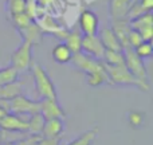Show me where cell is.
<instances>
[{"label":"cell","instance_id":"obj_18","mask_svg":"<svg viewBox=\"0 0 153 145\" xmlns=\"http://www.w3.org/2000/svg\"><path fill=\"white\" fill-rule=\"evenodd\" d=\"M152 7H153V0H136L133 3L132 8L128 12L126 19L130 20V19L136 18L138 15H143V13L146 12H152Z\"/></svg>","mask_w":153,"mask_h":145},{"label":"cell","instance_id":"obj_23","mask_svg":"<svg viewBox=\"0 0 153 145\" xmlns=\"http://www.w3.org/2000/svg\"><path fill=\"white\" fill-rule=\"evenodd\" d=\"M97 136H98V128H93V129H89L85 133H82L79 137L74 138L71 143H69L67 145H91L95 141Z\"/></svg>","mask_w":153,"mask_h":145},{"label":"cell","instance_id":"obj_15","mask_svg":"<svg viewBox=\"0 0 153 145\" xmlns=\"http://www.w3.org/2000/svg\"><path fill=\"white\" fill-rule=\"evenodd\" d=\"M98 32H100V34H97V35H98V38H100V40L102 42L105 50L122 51V46H121V43H120L118 38H117L116 34L113 32L111 27L106 26Z\"/></svg>","mask_w":153,"mask_h":145},{"label":"cell","instance_id":"obj_4","mask_svg":"<svg viewBox=\"0 0 153 145\" xmlns=\"http://www.w3.org/2000/svg\"><path fill=\"white\" fill-rule=\"evenodd\" d=\"M32 47L34 46L31 43L26 42V40H22V43L16 47V50L11 54V66L15 67L19 73L22 71H27L30 70L32 65Z\"/></svg>","mask_w":153,"mask_h":145},{"label":"cell","instance_id":"obj_20","mask_svg":"<svg viewBox=\"0 0 153 145\" xmlns=\"http://www.w3.org/2000/svg\"><path fill=\"white\" fill-rule=\"evenodd\" d=\"M45 122L46 120L43 118V116L38 112V113H34L28 117V129L27 132L32 136H40L42 135V130H43V126H45Z\"/></svg>","mask_w":153,"mask_h":145},{"label":"cell","instance_id":"obj_32","mask_svg":"<svg viewBox=\"0 0 153 145\" xmlns=\"http://www.w3.org/2000/svg\"><path fill=\"white\" fill-rule=\"evenodd\" d=\"M86 3H89V4H91V3H94V1H97V0H85Z\"/></svg>","mask_w":153,"mask_h":145},{"label":"cell","instance_id":"obj_21","mask_svg":"<svg viewBox=\"0 0 153 145\" xmlns=\"http://www.w3.org/2000/svg\"><path fill=\"white\" fill-rule=\"evenodd\" d=\"M63 43L71 50L73 54L82 53L81 46H82V34L81 31H69L67 35L65 36Z\"/></svg>","mask_w":153,"mask_h":145},{"label":"cell","instance_id":"obj_28","mask_svg":"<svg viewBox=\"0 0 153 145\" xmlns=\"http://www.w3.org/2000/svg\"><path fill=\"white\" fill-rule=\"evenodd\" d=\"M10 18H11V23H12V26L16 28V31H18V30H20V28H23V27H26L30 22L34 20V19L30 18L26 12L15 13V15H11Z\"/></svg>","mask_w":153,"mask_h":145},{"label":"cell","instance_id":"obj_19","mask_svg":"<svg viewBox=\"0 0 153 145\" xmlns=\"http://www.w3.org/2000/svg\"><path fill=\"white\" fill-rule=\"evenodd\" d=\"M20 94H23V85L18 81L0 86V100H12Z\"/></svg>","mask_w":153,"mask_h":145},{"label":"cell","instance_id":"obj_3","mask_svg":"<svg viewBox=\"0 0 153 145\" xmlns=\"http://www.w3.org/2000/svg\"><path fill=\"white\" fill-rule=\"evenodd\" d=\"M105 70L109 75V81L110 85H122V86H134L140 90L148 91L149 85L140 82L137 78L132 75V73L126 69L125 65H120V66H110V65H105Z\"/></svg>","mask_w":153,"mask_h":145},{"label":"cell","instance_id":"obj_34","mask_svg":"<svg viewBox=\"0 0 153 145\" xmlns=\"http://www.w3.org/2000/svg\"><path fill=\"white\" fill-rule=\"evenodd\" d=\"M0 136H1V129H0Z\"/></svg>","mask_w":153,"mask_h":145},{"label":"cell","instance_id":"obj_10","mask_svg":"<svg viewBox=\"0 0 153 145\" xmlns=\"http://www.w3.org/2000/svg\"><path fill=\"white\" fill-rule=\"evenodd\" d=\"M79 30L82 35H97L100 31V19L95 15L94 11L85 8L81 11L78 16Z\"/></svg>","mask_w":153,"mask_h":145},{"label":"cell","instance_id":"obj_7","mask_svg":"<svg viewBox=\"0 0 153 145\" xmlns=\"http://www.w3.org/2000/svg\"><path fill=\"white\" fill-rule=\"evenodd\" d=\"M81 50L85 55L90 57L97 61H103L105 47L100 40L98 35H82V46Z\"/></svg>","mask_w":153,"mask_h":145},{"label":"cell","instance_id":"obj_31","mask_svg":"<svg viewBox=\"0 0 153 145\" xmlns=\"http://www.w3.org/2000/svg\"><path fill=\"white\" fill-rule=\"evenodd\" d=\"M5 114H7V112H5V109H4V108H3V106H1V105H0V120H1V118H3V117H4V116H5Z\"/></svg>","mask_w":153,"mask_h":145},{"label":"cell","instance_id":"obj_11","mask_svg":"<svg viewBox=\"0 0 153 145\" xmlns=\"http://www.w3.org/2000/svg\"><path fill=\"white\" fill-rule=\"evenodd\" d=\"M39 113L43 116L45 120H53V118H66L63 108L59 105L58 100H50V98H42L39 101Z\"/></svg>","mask_w":153,"mask_h":145},{"label":"cell","instance_id":"obj_6","mask_svg":"<svg viewBox=\"0 0 153 145\" xmlns=\"http://www.w3.org/2000/svg\"><path fill=\"white\" fill-rule=\"evenodd\" d=\"M39 112V101H32L27 98L24 94L8 100V113L13 114H26L31 116Z\"/></svg>","mask_w":153,"mask_h":145},{"label":"cell","instance_id":"obj_13","mask_svg":"<svg viewBox=\"0 0 153 145\" xmlns=\"http://www.w3.org/2000/svg\"><path fill=\"white\" fill-rule=\"evenodd\" d=\"M63 132H65V120L53 118V120H46L40 136L45 138H61Z\"/></svg>","mask_w":153,"mask_h":145},{"label":"cell","instance_id":"obj_14","mask_svg":"<svg viewBox=\"0 0 153 145\" xmlns=\"http://www.w3.org/2000/svg\"><path fill=\"white\" fill-rule=\"evenodd\" d=\"M110 27L113 30V32L116 34V36L118 38L122 48L128 47V35H129V31L132 30L129 20L128 19H111Z\"/></svg>","mask_w":153,"mask_h":145},{"label":"cell","instance_id":"obj_27","mask_svg":"<svg viewBox=\"0 0 153 145\" xmlns=\"http://www.w3.org/2000/svg\"><path fill=\"white\" fill-rule=\"evenodd\" d=\"M133 51H134L136 55H137L138 58H141L143 61L144 59H146V58H151L152 54H153L152 42H146V40H144V42L140 43L137 47L133 48Z\"/></svg>","mask_w":153,"mask_h":145},{"label":"cell","instance_id":"obj_1","mask_svg":"<svg viewBox=\"0 0 153 145\" xmlns=\"http://www.w3.org/2000/svg\"><path fill=\"white\" fill-rule=\"evenodd\" d=\"M70 63H73L75 69H78L86 75V81L90 86L97 87L101 85H110L109 75L102 61H97L85 55L83 53H78L73 55Z\"/></svg>","mask_w":153,"mask_h":145},{"label":"cell","instance_id":"obj_33","mask_svg":"<svg viewBox=\"0 0 153 145\" xmlns=\"http://www.w3.org/2000/svg\"><path fill=\"white\" fill-rule=\"evenodd\" d=\"M26 1H27V3H35L36 0H26Z\"/></svg>","mask_w":153,"mask_h":145},{"label":"cell","instance_id":"obj_25","mask_svg":"<svg viewBox=\"0 0 153 145\" xmlns=\"http://www.w3.org/2000/svg\"><path fill=\"white\" fill-rule=\"evenodd\" d=\"M126 118H128L129 125L133 128V129H140V128H143L144 124H145V113L141 110L128 112Z\"/></svg>","mask_w":153,"mask_h":145},{"label":"cell","instance_id":"obj_8","mask_svg":"<svg viewBox=\"0 0 153 145\" xmlns=\"http://www.w3.org/2000/svg\"><path fill=\"white\" fill-rule=\"evenodd\" d=\"M130 27L138 32L143 38V40L151 42L153 38V15L152 12H146L143 15H138L129 20Z\"/></svg>","mask_w":153,"mask_h":145},{"label":"cell","instance_id":"obj_24","mask_svg":"<svg viewBox=\"0 0 153 145\" xmlns=\"http://www.w3.org/2000/svg\"><path fill=\"white\" fill-rule=\"evenodd\" d=\"M103 63L110 65V66H120V65H125V58L122 51H111L105 50V55H103Z\"/></svg>","mask_w":153,"mask_h":145},{"label":"cell","instance_id":"obj_12","mask_svg":"<svg viewBox=\"0 0 153 145\" xmlns=\"http://www.w3.org/2000/svg\"><path fill=\"white\" fill-rule=\"evenodd\" d=\"M19 35L22 36V39L26 40V42L31 43L32 46H38L42 43L43 38H45V34H43L42 28L39 27V24L36 23L35 20L30 22L26 27L18 30Z\"/></svg>","mask_w":153,"mask_h":145},{"label":"cell","instance_id":"obj_29","mask_svg":"<svg viewBox=\"0 0 153 145\" xmlns=\"http://www.w3.org/2000/svg\"><path fill=\"white\" fill-rule=\"evenodd\" d=\"M144 40H143V38H141V35L138 34L136 30H130L129 31V35H128V47H130V48H134V47H137L140 43H143Z\"/></svg>","mask_w":153,"mask_h":145},{"label":"cell","instance_id":"obj_30","mask_svg":"<svg viewBox=\"0 0 153 145\" xmlns=\"http://www.w3.org/2000/svg\"><path fill=\"white\" fill-rule=\"evenodd\" d=\"M54 0H36V4L38 5H40V7H47L48 4H51V3H53Z\"/></svg>","mask_w":153,"mask_h":145},{"label":"cell","instance_id":"obj_26","mask_svg":"<svg viewBox=\"0 0 153 145\" xmlns=\"http://www.w3.org/2000/svg\"><path fill=\"white\" fill-rule=\"evenodd\" d=\"M26 5H27L26 0H7V3H5V8H7V12L10 13V16L15 15V13L24 12Z\"/></svg>","mask_w":153,"mask_h":145},{"label":"cell","instance_id":"obj_5","mask_svg":"<svg viewBox=\"0 0 153 145\" xmlns=\"http://www.w3.org/2000/svg\"><path fill=\"white\" fill-rule=\"evenodd\" d=\"M122 53H124V58H125V66L132 73V75L134 77V78H137L140 82H144V83L149 85L148 70H146L143 59L138 58V57L136 55V53L133 51V48H130V47L122 48Z\"/></svg>","mask_w":153,"mask_h":145},{"label":"cell","instance_id":"obj_22","mask_svg":"<svg viewBox=\"0 0 153 145\" xmlns=\"http://www.w3.org/2000/svg\"><path fill=\"white\" fill-rule=\"evenodd\" d=\"M19 73L15 67L10 66H5L3 69H0V86L3 85H8V83H13V82L18 81L19 78Z\"/></svg>","mask_w":153,"mask_h":145},{"label":"cell","instance_id":"obj_16","mask_svg":"<svg viewBox=\"0 0 153 145\" xmlns=\"http://www.w3.org/2000/svg\"><path fill=\"white\" fill-rule=\"evenodd\" d=\"M136 0H109L111 19H126L128 12Z\"/></svg>","mask_w":153,"mask_h":145},{"label":"cell","instance_id":"obj_2","mask_svg":"<svg viewBox=\"0 0 153 145\" xmlns=\"http://www.w3.org/2000/svg\"><path fill=\"white\" fill-rule=\"evenodd\" d=\"M34 78V86L36 93L39 94L40 100L42 98H50V100H58L56 98V87L54 85L53 79L47 74L46 69L38 62H32L30 67Z\"/></svg>","mask_w":153,"mask_h":145},{"label":"cell","instance_id":"obj_9","mask_svg":"<svg viewBox=\"0 0 153 145\" xmlns=\"http://www.w3.org/2000/svg\"><path fill=\"white\" fill-rule=\"evenodd\" d=\"M28 117L26 114H13L7 113L0 120V129L8 130V132H19L26 133L28 129Z\"/></svg>","mask_w":153,"mask_h":145},{"label":"cell","instance_id":"obj_17","mask_svg":"<svg viewBox=\"0 0 153 145\" xmlns=\"http://www.w3.org/2000/svg\"><path fill=\"white\" fill-rule=\"evenodd\" d=\"M51 55H53V59L59 65H66L71 62V58L74 54L71 53L69 47L65 45L63 42L58 43V45L54 46L53 51H51Z\"/></svg>","mask_w":153,"mask_h":145}]
</instances>
